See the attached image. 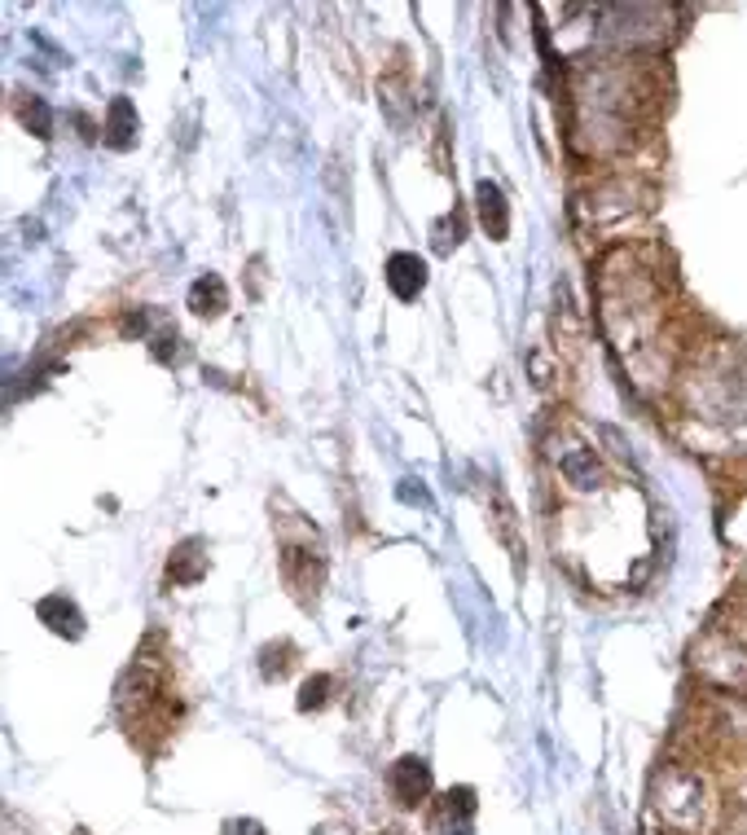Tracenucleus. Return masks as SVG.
I'll return each mask as SVG.
<instances>
[{"label": "nucleus", "mask_w": 747, "mask_h": 835, "mask_svg": "<svg viewBox=\"0 0 747 835\" xmlns=\"http://www.w3.org/2000/svg\"><path fill=\"white\" fill-rule=\"evenodd\" d=\"M656 809L686 835H699L712 813V787L699 770H669L656 783Z\"/></svg>", "instance_id": "nucleus-1"}, {"label": "nucleus", "mask_w": 747, "mask_h": 835, "mask_svg": "<svg viewBox=\"0 0 747 835\" xmlns=\"http://www.w3.org/2000/svg\"><path fill=\"white\" fill-rule=\"evenodd\" d=\"M282 576L295 594H316L326 581V550H322V537L316 528H299V541L282 537Z\"/></svg>", "instance_id": "nucleus-2"}, {"label": "nucleus", "mask_w": 747, "mask_h": 835, "mask_svg": "<svg viewBox=\"0 0 747 835\" xmlns=\"http://www.w3.org/2000/svg\"><path fill=\"white\" fill-rule=\"evenodd\" d=\"M475 809H480V800H475L471 787H449L432 809V826L440 835H471L475 831Z\"/></svg>", "instance_id": "nucleus-3"}, {"label": "nucleus", "mask_w": 747, "mask_h": 835, "mask_svg": "<svg viewBox=\"0 0 747 835\" xmlns=\"http://www.w3.org/2000/svg\"><path fill=\"white\" fill-rule=\"evenodd\" d=\"M387 787H391L400 809H413L426 800V792H432V765H426V757H400L387 774Z\"/></svg>", "instance_id": "nucleus-4"}, {"label": "nucleus", "mask_w": 747, "mask_h": 835, "mask_svg": "<svg viewBox=\"0 0 747 835\" xmlns=\"http://www.w3.org/2000/svg\"><path fill=\"white\" fill-rule=\"evenodd\" d=\"M387 286H391V295L396 299H418L422 290H426V260L422 256H413V251H396L391 260H387Z\"/></svg>", "instance_id": "nucleus-5"}, {"label": "nucleus", "mask_w": 747, "mask_h": 835, "mask_svg": "<svg viewBox=\"0 0 747 835\" xmlns=\"http://www.w3.org/2000/svg\"><path fill=\"white\" fill-rule=\"evenodd\" d=\"M475 198H480V221H484L488 238L501 242V238L510 234V207H506L501 185H497V180H480V185H475Z\"/></svg>", "instance_id": "nucleus-6"}, {"label": "nucleus", "mask_w": 747, "mask_h": 835, "mask_svg": "<svg viewBox=\"0 0 747 835\" xmlns=\"http://www.w3.org/2000/svg\"><path fill=\"white\" fill-rule=\"evenodd\" d=\"M36 615L49 624L53 634H62V638H79V634H84V615H79V607H75L66 594H49V598H40Z\"/></svg>", "instance_id": "nucleus-7"}, {"label": "nucleus", "mask_w": 747, "mask_h": 835, "mask_svg": "<svg viewBox=\"0 0 747 835\" xmlns=\"http://www.w3.org/2000/svg\"><path fill=\"white\" fill-rule=\"evenodd\" d=\"M137 133H141V120H137V111H133V101H128V97H115V101H111V115H105V146H111V150H128V146L137 141Z\"/></svg>", "instance_id": "nucleus-8"}, {"label": "nucleus", "mask_w": 747, "mask_h": 835, "mask_svg": "<svg viewBox=\"0 0 747 835\" xmlns=\"http://www.w3.org/2000/svg\"><path fill=\"white\" fill-rule=\"evenodd\" d=\"M207 541H198V537H189V541H180L176 546V554H172V563H167V581L172 585H194L202 572H207Z\"/></svg>", "instance_id": "nucleus-9"}, {"label": "nucleus", "mask_w": 747, "mask_h": 835, "mask_svg": "<svg viewBox=\"0 0 747 835\" xmlns=\"http://www.w3.org/2000/svg\"><path fill=\"white\" fill-rule=\"evenodd\" d=\"M189 308L198 312V317H221V312L229 308V290H225V282H221L216 273L198 277V282L189 286Z\"/></svg>", "instance_id": "nucleus-10"}, {"label": "nucleus", "mask_w": 747, "mask_h": 835, "mask_svg": "<svg viewBox=\"0 0 747 835\" xmlns=\"http://www.w3.org/2000/svg\"><path fill=\"white\" fill-rule=\"evenodd\" d=\"M326 699H331V677H326V673H316V677H308V682L299 686V712L322 708Z\"/></svg>", "instance_id": "nucleus-11"}, {"label": "nucleus", "mask_w": 747, "mask_h": 835, "mask_svg": "<svg viewBox=\"0 0 747 835\" xmlns=\"http://www.w3.org/2000/svg\"><path fill=\"white\" fill-rule=\"evenodd\" d=\"M18 115H23V124H27V128H36V137H49V107H45L40 97L23 101V107H18Z\"/></svg>", "instance_id": "nucleus-12"}, {"label": "nucleus", "mask_w": 747, "mask_h": 835, "mask_svg": "<svg viewBox=\"0 0 747 835\" xmlns=\"http://www.w3.org/2000/svg\"><path fill=\"white\" fill-rule=\"evenodd\" d=\"M383 835H400V831H383Z\"/></svg>", "instance_id": "nucleus-13"}]
</instances>
